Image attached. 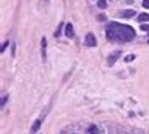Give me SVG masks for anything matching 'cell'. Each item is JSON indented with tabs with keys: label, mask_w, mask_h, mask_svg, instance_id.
<instances>
[{
	"label": "cell",
	"mask_w": 149,
	"mask_h": 134,
	"mask_svg": "<svg viewBox=\"0 0 149 134\" xmlns=\"http://www.w3.org/2000/svg\"><path fill=\"white\" fill-rule=\"evenodd\" d=\"M105 36L111 42H130L135 39V30L130 25H123L118 22H110L107 25Z\"/></svg>",
	"instance_id": "1"
},
{
	"label": "cell",
	"mask_w": 149,
	"mask_h": 134,
	"mask_svg": "<svg viewBox=\"0 0 149 134\" xmlns=\"http://www.w3.org/2000/svg\"><path fill=\"white\" fill-rule=\"evenodd\" d=\"M121 53H123V50H115V52H111V53L108 55V58H107L108 67H111L116 61H118V58H121Z\"/></svg>",
	"instance_id": "2"
},
{
	"label": "cell",
	"mask_w": 149,
	"mask_h": 134,
	"mask_svg": "<svg viewBox=\"0 0 149 134\" xmlns=\"http://www.w3.org/2000/svg\"><path fill=\"white\" fill-rule=\"evenodd\" d=\"M85 45H88V47H96V45H97L96 36L93 34V33H88V34H86V38H85Z\"/></svg>",
	"instance_id": "3"
},
{
	"label": "cell",
	"mask_w": 149,
	"mask_h": 134,
	"mask_svg": "<svg viewBox=\"0 0 149 134\" xmlns=\"http://www.w3.org/2000/svg\"><path fill=\"white\" fill-rule=\"evenodd\" d=\"M121 17H126V19H129V17H134L135 16V11L134 10H126V11H121Z\"/></svg>",
	"instance_id": "4"
},
{
	"label": "cell",
	"mask_w": 149,
	"mask_h": 134,
	"mask_svg": "<svg viewBox=\"0 0 149 134\" xmlns=\"http://www.w3.org/2000/svg\"><path fill=\"white\" fill-rule=\"evenodd\" d=\"M46 48H47V41L46 38L41 39V52H42V61H46Z\"/></svg>",
	"instance_id": "5"
},
{
	"label": "cell",
	"mask_w": 149,
	"mask_h": 134,
	"mask_svg": "<svg viewBox=\"0 0 149 134\" xmlns=\"http://www.w3.org/2000/svg\"><path fill=\"white\" fill-rule=\"evenodd\" d=\"M41 123H42V120H41V119L36 120L35 123H33V126H31V133H36V131H38V129L41 128Z\"/></svg>",
	"instance_id": "6"
},
{
	"label": "cell",
	"mask_w": 149,
	"mask_h": 134,
	"mask_svg": "<svg viewBox=\"0 0 149 134\" xmlns=\"http://www.w3.org/2000/svg\"><path fill=\"white\" fill-rule=\"evenodd\" d=\"M66 36L68 38H72V36H74V27H72L71 23L66 25Z\"/></svg>",
	"instance_id": "7"
},
{
	"label": "cell",
	"mask_w": 149,
	"mask_h": 134,
	"mask_svg": "<svg viewBox=\"0 0 149 134\" xmlns=\"http://www.w3.org/2000/svg\"><path fill=\"white\" fill-rule=\"evenodd\" d=\"M86 134H99V129L96 128V125H91V126L88 128V131H86Z\"/></svg>",
	"instance_id": "8"
},
{
	"label": "cell",
	"mask_w": 149,
	"mask_h": 134,
	"mask_svg": "<svg viewBox=\"0 0 149 134\" xmlns=\"http://www.w3.org/2000/svg\"><path fill=\"white\" fill-rule=\"evenodd\" d=\"M138 20H140V22H149V14H146V13L140 14L138 16Z\"/></svg>",
	"instance_id": "9"
},
{
	"label": "cell",
	"mask_w": 149,
	"mask_h": 134,
	"mask_svg": "<svg viewBox=\"0 0 149 134\" xmlns=\"http://www.w3.org/2000/svg\"><path fill=\"white\" fill-rule=\"evenodd\" d=\"M97 6L100 8V10H104V8H107V2H105V0H99V2H97Z\"/></svg>",
	"instance_id": "10"
},
{
	"label": "cell",
	"mask_w": 149,
	"mask_h": 134,
	"mask_svg": "<svg viewBox=\"0 0 149 134\" xmlns=\"http://www.w3.org/2000/svg\"><path fill=\"white\" fill-rule=\"evenodd\" d=\"M63 25H64V23H60V25H58L57 31H55V38H58V36L61 34V28H63Z\"/></svg>",
	"instance_id": "11"
},
{
	"label": "cell",
	"mask_w": 149,
	"mask_h": 134,
	"mask_svg": "<svg viewBox=\"0 0 149 134\" xmlns=\"http://www.w3.org/2000/svg\"><path fill=\"white\" fill-rule=\"evenodd\" d=\"M8 45H10V42H8V41H5V42H3V45H2V50H0V52L3 53V52H5L6 48H8Z\"/></svg>",
	"instance_id": "12"
},
{
	"label": "cell",
	"mask_w": 149,
	"mask_h": 134,
	"mask_svg": "<svg viewBox=\"0 0 149 134\" xmlns=\"http://www.w3.org/2000/svg\"><path fill=\"white\" fill-rule=\"evenodd\" d=\"M135 59V55H129L126 56V63H130V61H134Z\"/></svg>",
	"instance_id": "13"
},
{
	"label": "cell",
	"mask_w": 149,
	"mask_h": 134,
	"mask_svg": "<svg viewBox=\"0 0 149 134\" xmlns=\"http://www.w3.org/2000/svg\"><path fill=\"white\" fill-rule=\"evenodd\" d=\"M143 8H146V10H149V0H144V2H143Z\"/></svg>",
	"instance_id": "14"
},
{
	"label": "cell",
	"mask_w": 149,
	"mask_h": 134,
	"mask_svg": "<svg viewBox=\"0 0 149 134\" xmlns=\"http://www.w3.org/2000/svg\"><path fill=\"white\" fill-rule=\"evenodd\" d=\"M6 100H8V97L5 95V97H3V98H2V106H5V103H6Z\"/></svg>",
	"instance_id": "15"
},
{
	"label": "cell",
	"mask_w": 149,
	"mask_h": 134,
	"mask_svg": "<svg viewBox=\"0 0 149 134\" xmlns=\"http://www.w3.org/2000/svg\"><path fill=\"white\" fill-rule=\"evenodd\" d=\"M141 30L143 31H149V25H141Z\"/></svg>",
	"instance_id": "16"
}]
</instances>
